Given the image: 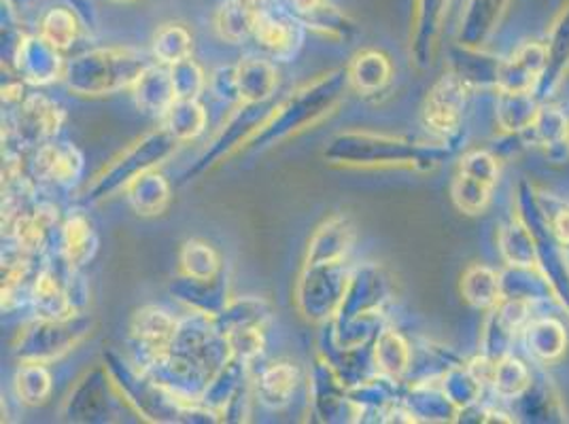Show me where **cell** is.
Wrapping results in <instances>:
<instances>
[{
	"label": "cell",
	"instance_id": "49",
	"mask_svg": "<svg viewBox=\"0 0 569 424\" xmlns=\"http://www.w3.org/2000/svg\"><path fill=\"white\" fill-rule=\"evenodd\" d=\"M300 20L307 28L319 32L326 39H336V41L338 39H349V34L353 32V24L349 22V18L342 11H338L328 0Z\"/></svg>",
	"mask_w": 569,
	"mask_h": 424
},
{
	"label": "cell",
	"instance_id": "29",
	"mask_svg": "<svg viewBox=\"0 0 569 424\" xmlns=\"http://www.w3.org/2000/svg\"><path fill=\"white\" fill-rule=\"evenodd\" d=\"M501 300H522L533 306L555 300L540 265H506L501 272Z\"/></svg>",
	"mask_w": 569,
	"mask_h": 424
},
{
	"label": "cell",
	"instance_id": "44",
	"mask_svg": "<svg viewBox=\"0 0 569 424\" xmlns=\"http://www.w3.org/2000/svg\"><path fill=\"white\" fill-rule=\"evenodd\" d=\"M493 191L496 188L485 183V181H478L475 176H468V174H461V172H455L451 181V200L452 204L457 206V211L463 212V214H482L491 206V200H493Z\"/></svg>",
	"mask_w": 569,
	"mask_h": 424
},
{
	"label": "cell",
	"instance_id": "25",
	"mask_svg": "<svg viewBox=\"0 0 569 424\" xmlns=\"http://www.w3.org/2000/svg\"><path fill=\"white\" fill-rule=\"evenodd\" d=\"M349 88L359 95H379L393 81V64L379 49H363L349 62Z\"/></svg>",
	"mask_w": 569,
	"mask_h": 424
},
{
	"label": "cell",
	"instance_id": "30",
	"mask_svg": "<svg viewBox=\"0 0 569 424\" xmlns=\"http://www.w3.org/2000/svg\"><path fill=\"white\" fill-rule=\"evenodd\" d=\"M496 240L503 265H538L536 236L517 209L499 225Z\"/></svg>",
	"mask_w": 569,
	"mask_h": 424
},
{
	"label": "cell",
	"instance_id": "46",
	"mask_svg": "<svg viewBox=\"0 0 569 424\" xmlns=\"http://www.w3.org/2000/svg\"><path fill=\"white\" fill-rule=\"evenodd\" d=\"M16 393L24 405H43L51 395V376L46 363L22 361L16 374Z\"/></svg>",
	"mask_w": 569,
	"mask_h": 424
},
{
	"label": "cell",
	"instance_id": "56",
	"mask_svg": "<svg viewBox=\"0 0 569 424\" xmlns=\"http://www.w3.org/2000/svg\"><path fill=\"white\" fill-rule=\"evenodd\" d=\"M568 144H569V130H568Z\"/></svg>",
	"mask_w": 569,
	"mask_h": 424
},
{
	"label": "cell",
	"instance_id": "28",
	"mask_svg": "<svg viewBox=\"0 0 569 424\" xmlns=\"http://www.w3.org/2000/svg\"><path fill=\"white\" fill-rule=\"evenodd\" d=\"M113 386L107 367L88 372L79 380L74 393L67 400L64 414L72 421H94L96 416H104L109 410L107 391Z\"/></svg>",
	"mask_w": 569,
	"mask_h": 424
},
{
	"label": "cell",
	"instance_id": "40",
	"mask_svg": "<svg viewBox=\"0 0 569 424\" xmlns=\"http://www.w3.org/2000/svg\"><path fill=\"white\" fill-rule=\"evenodd\" d=\"M533 363L525 361L519 354H508L496 365V374L491 380V388L493 395L498 397L501 403H510V401L521 397L522 393L527 391V386L533 380Z\"/></svg>",
	"mask_w": 569,
	"mask_h": 424
},
{
	"label": "cell",
	"instance_id": "52",
	"mask_svg": "<svg viewBox=\"0 0 569 424\" xmlns=\"http://www.w3.org/2000/svg\"><path fill=\"white\" fill-rule=\"evenodd\" d=\"M536 191L548 230L566 249H569V202L555 193H548L545 189L538 188Z\"/></svg>",
	"mask_w": 569,
	"mask_h": 424
},
{
	"label": "cell",
	"instance_id": "11",
	"mask_svg": "<svg viewBox=\"0 0 569 424\" xmlns=\"http://www.w3.org/2000/svg\"><path fill=\"white\" fill-rule=\"evenodd\" d=\"M64 123L62 107L46 94H26L16 102V115L11 121V132L24 147L39 149L51 141Z\"/></svg>",
	"mask_w": 569,
	"mask_h": 424
},
{
	"label": "cell",
	"instance_id": "15",
	"mask_svg": "<svg viewBox=\"0 0 569 424\" xmlns=\"http://www.w3.org/2000/svg\"><path fill=\"white\" fill-rule=\"evenodd\" d=\"M179 321L158 306H144L130 321V342L139 353L134 365L144 367L167 351L174 337Z\"/></svg>",
	"mask_w": 569,
	"mask_h": 424
},
{
	"label": "cell",
	"instance_id": "41",
	"mask_svg": "<svg viewBox=\"0 0 569 424\" xmlns=\"http://www.w3.org/2000/svg\"><path fill=\"white\" fill-rule=\"evenodd\" d=\"M568 113L552 102H542L538 118L533 121V125L525 132V137L531 147H540L548 151L552 147L568 142Z\"/></svg>",
	"mask_w": 569,
	"mask_h": 424
},
{
	"label": "cell",
	"instance_id": "34",
	"mask_svg": "<svg viewBox=\"0 0 569 424\" xmlns=\"http://www.w3.org/2000/svg\"><path fill=\"white\" fill-rule=\"evenodd\" d=\"M501 58L487 53L485 49L457 46L452 53L451 71L457 72L472 90H498Z\"/></svg>",
	"mask_w": 569,
	"mask_h": 424
},
{
	"label": "cell",
	"instance_id": "5",
	"mask_svg": "<svg viewBox=\"0 0 569 424\" xmlns=\"http://www.w3.org/2000/svg\"><path fill=\"white\" fill-rule=\"evenodd\" d=\"M347 260H305L296 284V306L312 323L332 321L351 281Z\"/></svg>",
	"mask_w": 569,
	"mask_h": 424
},
{
	"label": "cell",
	"instance_id": "18",
	"mask_svg": "<svg viewBox=\"0 0 569 424\" xmlns=\"http://www.w3.org/2000/svg\"><path fill=\"white\" fill-rule=\"evenodd\" d=\"M13 62L20 79L32 85H49L62 79L67 69L60 49L53 48L41 34L22 37L13 51Z\"/></svg>",
	"mask_w": 569,
	"mask_h": 424
},
{
	"label": "cell",
	"instance_id": "8",
	"mask_svg": "<svg viewBox=\"0 0 569 424\" xmlns=\"http://www.w3.org/2000/svg\"><path fill=\"white\" fill-rule=\"evenodd\" d=\"M475 90L451 69L445 72L429 90L423 102V125L433 141L451 144L461 132L470 95Z\"/></svg>",
	"mask_w": 569,
	"mask_h": 424
},
{
	"label": "cell",
	"instance_id": "27",
	"mask_svg": "<svg viewBox=\"0 0 569 424\" xmlns=\"http://www.w3.org/2000/svg\"><path fill=\"white\" fill-rule=\"evenodd\" d=\"M542 109V100L536 92H496L493 115L499 134H522L527 132Z\"/></svg>",
	"mask_w": 569,
	"mask_h": 424
},
{
	"label": "cell",
	"instance_id": "21",
	"mask_svg": "<svg viewBox=\"0 0 569 424\" xmlns=\"http://www.w3.org/2000/svg\"><path fill=\"white\" fill-rule=\"evenodd\" d=\"M525 354L533 365H555L568 353L566 323L557 316H533L521 335Z\"/></svg>",
	"mask_w": 569,
	"mask_h": 424
},
{
	"label": "cell",
	"instance_id": "14",
	"mask_svg": "<svg viewBox=\"0 0 569 424\" xmlns=\"http://www.w3.org/2000/svg\"><path fill=\"white\" fill-rule=\"evenodd\" d=\"M545 46L546 67L536 94L542 102H550L569 77V0L563 2L548 26Z\"/></svg>",
	"mask_w": 569,
	"mask_h": 424
},
{
	"label": "cell",
	"instance_id": "54",
	"mask_svg": "<svg viewBox=\"0 0 569 424\" xmlns=\"http://www.w3.org/2000/svg\"><path fill=\"white\" fill-rule=\"evenodd\" d=\"M209 90L214 98L230 102V104H240L238 100L237 67H221L211 72L209 77Z\"/></svg>",
	"mask_w": 569,
	"mask_h": 424
},
{
	"label": "cell",
	"instance_id": "23",
	"mask_svg": "<svg viewBox=\"0 0 569 424\" xmlns=\"http://www.w3.org/2000/svg\"><path fill=\"white\" fill-rule=\"evenodd\" d=\"M403 403L415 416V423H457L459 410L445 393L438 376L415 382L403 395Z\"/></svg>",
	"mask_w": 569,
	"mask_h": 424
},
{
	"label": "cell",
	"instance_id": "47",
	"mask_svg": "<svg viewBox=\"0 0 569 424\" xmlns=\"http://www.w3.org/2000/svg\"><path fill=\"white\" fill-rule=\"evenodd\" d=\"M181 272L191 279H214L221 274V260L213 246L202 240H188L179 253Z\"/></svg>",
	"mask_w": 569,
	"mask_h": 424
},
{
	"label": "cell",
	"instance_id": "53",
	"mask_svg": "<svg viewBox=\"0 0 569 424\" xmlns=\"http://www.w3.org/2000/svg\"><path fill=\"white\" fill-rule=\"evenodd\" d=\"M226 337H228L232 356L242 359L247 363H253L260 356L261 351H263L261 330L234 331V333H228Z\"/></svg>",
	"mask_w": 569,
	"mask_h": 424
},
{
	"label": "cell",
	"instance_id": "20",
	"mask_svg": "<svg viewBox=\"0 0 569 424\" xmlns=\"http://www.w3.org/2000/svg\"><path fill=\"white\" fill-rule=\"evenodd\" d=\"M545 67V41H525L508 58H501L498 90L536 92Z\"/></svg>",
	"mask_w": 569,
	"mask_h": 424
},
{
	"label": "cell",
	"instance_id": "1",
	"mask_svg": "<svg viewBox=\"0 0 569 424\" xmlns=\"http://www.w3.org/2000/svg\"><path fill=\"white\" fill-rule=\"evenodd\" d=\"M347 90V71H330L307 81L268 111L244 149H266L319 125L340 107Z\"/></svg>",
	"mask_w": 569,
	"mask_h": 424
},
{
	"label": "cell",
	"instance_id": "32",
	"mask_svg": "<svg viewBox=\"0 0 569 424\" xmlns=\"http://www.w3.org/2000/svg\"><path fill=\"white\" fill-rule=\"evenodd\" d=\"M132 95L142 113L156 118H164L168 109L179 100L168 67L158 62L142 72L141 79L132 88Z\"/></svg>",
	"mask_w": 569,
	"mask_h": 424
},
{
	"label": "cell",
	"instance_id": "48",
	"mask_svg": "<svg viewBox=\"0 0 569 424\" xmlns=\"http://www.w3.org/2000/svg\"><path fill=\"white\" fill-rule=\"evenodd\" d=\"M79 30H81V24H79V18L74 11L67 7H53L43 16L39 34L43 39H48L53 48L64 51L77 41Z\"/></svg>",
	"mask_w": 569,
	"mask_h": 424
},
{
	"label": "cell",
	"instance_id": "31",
	"mask_svg": "<svg viewBox=\"0 0 569 424\" xmlns=\"http://www.w3.org/2000/svg\"><path fill=\"white\" fill-rule=\"evenodd\" d=\"M240 104H266L279 88L277 67L263 58H244L237 64Z\"/></svg>",
	"mask_w": 569,
	"mask_h": 424
},
{
	"label": "cell",
	"instance_id": "55",
	"mask_svg": "<svg viewBox=\"0 0 569 424\" xmlns=\"http://www.w3.org/2000/svg\"><path fill=\"white\" fill-rule=\"evenodd\" d=\"M289 2L296 9V16L305 18V16L312 13L317 7H321L326 0H289Z\"/></svg>",
	"mask_w": 569,
	"mask_h": 424
},
{
	"label": "cell",
	"instance_id": "4",
	"mask_svg": "<svg viewBox=\"0 0 569 424\" xmlns=\"http://www.w3.org/2000/svg\"><path fill=\"white\" fill-rule=\"evenodd\" d=\"M181 142L177 141L167 125L147 132L139 141L132 142L123 149L118 158L109 165H104L94 176V181L86 189V204H100L121 191H126L130 183L139 176L158 170L174 155Z\"/></svg>",
	"mask_w": 569,
	"mask_h": 424
},
{
	"label": "cell",
	"instance_id": "36",
	"mask_svg": "<svg viewBox=\"0 0 569 424\" xmlns=\"http://www.w3.org/2000/svg\"><path fill=\"white\" fill-rule=\"evenodd\" d=\"M372 356H375V372L398 382H402L412 367L410 344L403 340L402 333L391 327L380 331L379 337L372 344Z\"/></svg>",
	"mask_w": 569,
	"mask_h": 424
},
{
	"label": "cell",
	"instance_id": "7",
	"mask_svg": "<svg viewBox=\"0 0 569 424\" xmlns=\"http://www.w3.org/2000/svg\"><path fill=\"white\" fill-rule=\"evenodd\" d=\"M92 319L77 312L69 319H34L20 331L16 340V354L20 361L51 363L79 346L92 333Z\"/></svg>",
	"mask_w": 569,
	"mask_h": 424
},
{
	"label": "cell",
	"instance_id": "16",
	"mask_svg": "<svg viewBox=\"0 0 569 424\" xmlns=\"http://www.w3.org/2000/svg\"><path fill=\"white\" fill-rule=\"evenodd\" d=\"M506 405L517 423H568V410L557 384L538 370L521 397Z\"/></svg>",
	"mask_w": 569,
	"mask_h": 424
},
{
	"label": "cell",
	"instance_id": "35",
	"mask_svg": "<svg viewBox=\"0 0 569 424\" xmlns=\"http://www.w3.org/2000/svg\"><path fill=\"white\" fill-rule=\"evenodd\" d=\"M266 0H228L214 16V30L221 41L240 46L253 37V26Z\"/></svg>",
	"mask_w": 569,
	"mask_h": 424
},
{
	"label": "cell",
	"instance_id": "22",
	"mask_svg": "<svg viewBox=\"0 0 569 424\" xmlns=\"http://www.w3.org/2000/svg\"><path fill=\"white\" fill-rule=\"evenodd\" d=\"M34 172L56 188H71L83 172V155L69 142H46L34 151Z\"/></svg>",
	"mask_w": 569,
	"mask_h": 424
},
{
	"label": "cell",
	"instance_id": "17",
	"mask_svg": "<svg viewBox=\"0 0 569 424\" xmlns=\"http://www.w3.org/2000/svg\"><path fill=\"white\" fill-rule=\"evenodd\" d=\"M253 39L274 60L289 62L302 48L305 24H302L300 18H291V16H284V13L270 11L263 2L256 26H253Z\"/></svg>",
	"mask_w": 569,
	"mask_h": 424
},
{
	"label": "cell",
	"instance_id": "6",
	"mask_svg": "<svg viewBox=\"0 0 569 424\" xmlns=\"http://www.w3.org/2000/svg\"><path fill=\"white\" fill-rule=\"evenodd\" d=\"M536 185L521 181L517 188V211L531 228L538 244V265L552 286L555 302L568 312L569 319V249H566L546 225L545 214L538 202Z\"/></svg>",
	"mask_w": 569,
	"mask_h": 424
},
{
	"label": "cell",
	"instance_id": "43",
	"mask_svg": "<svg viewBox=\"0 0 569 424\" xmlns=\"http://www.w3.org/2000/svg\"><path fill=\"white\" fill-rule=\"evenodd\" d=\"M164 125L181 144L193 141L207 130V111L198 100H177L164 115Z\"/></svg>",
	"mask_w": 569,
	"mask_h": 424
},
{
	"label": "cell",
	"instance_id": "33",
	"mask_svg": "<svg viewBox=\"0 0 569 424\" xmlns=\"http://www.w3.org/2000/svg\"><path fill=\"white\" fill-rule=\"evenodd\" d=\"M459 293L468 306L489 312L501 302V276L487 263H470L461 274Z\"/></svg>",
	"mask_w": 569,
	"mask_h": 424
},
{
	"label": "cell",
	"instance_id": "19",
	"mask_svg": "<svg viewBox=\"0 0 569 424\" xmlns=\"http://www.w3.org/2000/svg\"><path fill=\"white\" fill-rule=\"evenodd\" d=\"M512 0H466L457 28V46L485 49L498 32Z\"/></svg>",
	"mask_w": 569,
	"mask_h": 424
},
{
	"label": "cell",
	"instance_id": "39",
	"mask_svg": "<svg viewBox=\"0 0 569 424\" xmlns=\"http://www.w3.org/2000/svg\"><path fill=\"white\" fill-rule=\"evenodd\" d=\"M213 321L223 335L240 330H261L270 321V307L258 297H238L214 314Z\"/></svg>",
	"mask_w": 569,
	"mask_h": 424
},
{
	"label": "cell",
	"instance_id": "24",
	"mask_svg": "<svg viewBox=\"0 0 569 424\" xmlns=\"http://www.w3.org/2000/svg\"><path fill=\"white\" fill-rule=\"evenodd\" d=\"M170 293L174 295V300H179L181 304L190 307V312H202V314H209V316L219 314L230 302L228 281H226L223 272L214 279L181 276L172 283Z\"/></svg>",
	"mask_w": 569,
	"mask_h": 424
},
{
	"label": "cell",
	"instance_id": "51",
	"mask_svg": "<svg viewBox=\"0 0 569 424\" xmlns=\"http://www.w3.org/2000/svg\"><path fill=\"white\" fill-rule=\"evenodd\" d=\"M168 71L172 77V85L179 100H198L200 94L209 88V77L191 58L168 67Z\"/></svg>",
	"mask_w": 569,
	"mask_h": 424
},
{
	"label": "cell",
	"instance_id": "3",
	"mask_svg": "<svg viewBox=\"0 0 569 424\" xmlns=\"http://www.w3.org/2000/svg\"><path fill=\"white\" fill-rule=\"evenodd\" d=\"M149 67L147 55L137 49H92L67 62L62 81L77 95L118 94L132 90Z\"/></svg>",
	"mask_w": 569,
	"mask_h": 424
},
{
	"label": "cell",
	"instance_id": "12",
	"mask_svg": "<svg viewBox=\"0 0 569 424\" xmlns=\"http://www.w3.org/2000/svg\"><path fill=\"white\" fill-rule=\"evenodd\" d=\"M451 0H415L410 28V60L419 71L433 67L440 51Z\"/></svg>",
	"mask_w": 569,
	"mask_h": 424
},
{
	"label": "cell",
	"instance_id": "2",
	"mask_svg": "<svg viewBox=\"0 0 569 424\" xmlns=\"http://www.w3.org/2000/svg\"><path fill=\"white\" fill-rule=\"evenodd\" d=\"M449 155L445 142H419L403 137L349 130L336 134L323 149L328 164L345 168H408L431 170Z\"/></svg>",
	"mask_w": 569,
	"mask_h": 424
},
{
	"label": "cell",
	"instance_id": "37",
	"mask_svg": "<svg viewBox=\"0 0 569 424\" xmlns=\"http://www.w3.org/2000/svg\"><path fill=\"white\" fill-rule=\"evenodd\" d=\"M96 251L98 236L90 219L83 212H74L62 225V258L74 270H81L94 260Z\"/></svg>",
	"mask_w": 569,
	"mask_h": 424
},
{
	"label": "cell",
	"instance_id": "13",
	"mask_svg": "<svg viewBox=\"0 0 569 424\" xmlns=\"http://www.w3.org/2000/svg\"><path fill=\"white\" fill-rule=\"evenodd\" d=\"M391 295L393 283L385 267H380L379 263H363L351 274L345 300L332 321H345L366 312H379Z\"/></svg>",
	"mask_w": 569,
	"mask_h": 424
},
{
	"label": "cell",
	"instance_id": "45",
	"mask_svg": "<svg viewBox=\"0 0 569 424\" xmlns=\"http://www.w3.org/2000/svg\"><path fill=\"white\" fill-rule=\"evenodd\" d=\"M153 58L158 64L172 67L191 58V34L181 24H164L153 34Z\"/></svg>",
	"mask_w": 569,
	"mask_h": 424
},
{
	"label": "cell",
	"instance_id": "42",
	"mask_svg": "<svg viewBox=\"0 0 569 424\" xmlns=\"http://www.w3.org/2000/svg\"><path fill=\"white\" fill-rule=\"evenodd\" d=\"M438 377H440V384H442L445 393L449 395V400L457 405V410H463L468 405H475L478 401H482L487 384L470 370L468 361L452 365Z\"/></svg>",
	"mask_w": 569,
	"mask_h": 424
},
{
	"label": "cell",
	"instance_id": "50",
	"mask_svg": "<svg viewBox=\"0 0 569 424\" xmlns=\"http://www.w3.org/2000/svg\"><path fill=\"white\" fill-rule=\"evenodd\" d=\"M457 172L475 176L478 181H485L493 188H498L501 176V160L491 149H470L461 155Z\"/></svg>",
	"mask_w": 569,
	"mask_h": 424
},
{
	"label": "cell",
	"instance_id": "10",
	"mask_svg": "<svg viewBox=\"0 0 569 424\" xmlns=\"http://www.w3.org/2000/svg\"><path fill=\"white\" fill-rule=\"evenodd\" d=\"M536 306L522 300H501L498 306L485 312L480 331V354L491 361H501L515 353V344L521 340L522 331L536 316Z\"/></svg>",
	"mask_w": 569,
	"mask_h": 424
},
{
	"label": "cell",
	"instance_id": "38",
	"mask_svg": "<svg viewBox=\"0 0 569 424\" xmlns=\"http://www.w3.org/2000/svg\"><path fill=\"white\" fill-rule=\"evenodd\" d=\"M123 193L132 211L141 216H158L167 211L170 204V185L167 179L156 170L139 176Z\"/></svg>",
	"mask_w": 569,
	"mask_h": 424
},
{
	"label": "cell",
	"instance_id": "9",
	"mask_svg": "<svg viewBox=\"0 0 569 424\" xmlns=\"http://www.w3.org/2000/svg\"><path fill=\"white\" fill-rule=\"evenodd\" d=\"M266 115L268 111H263V104H237V109L214 134L213 141L204 147V151L196 158L193 165L188 168V172L183 174V183H190L196 176L213 170L214 165L223 164L226 160L240 153L247 141L256 134Z\"/></svg>",
	"mask_w": 569,
	"mask_h": 424
},
{
	"label": "cell",
	"instance_id": "26",
	"mask_svg": "<svg viewBox=\"0 0 569 424\" xmlns=\"http://www.w3.org/2000/svg\"><path fill=\"white\" fill-rule=\"evenodd\" d=\"M298 384H300V372L296 365L287 361L272 363L251 380L253 400L260 401L261 405L268 410H283L296 395Z\"/></svg>",
	"mask_w": 569,
	"mask_h": 424
}]
</instances>
